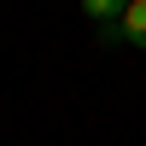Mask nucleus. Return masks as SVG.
<instances>
[{
  "mask_svg": "<svg viewBox=\"0 0 146 146\" xmlns=\"http://www.w3.org/2000/svg\"><path fill=\"white\" fill-rule=\"evenodd\" d=\"M117 41H129V47L146 53V0H129V12L117 18Z\"/></svg>",
  "mask_w": 146,
  "mask_h": 146,
  "instance_id": "obj_1",
  "label": "nucleus"
},
{
  "mask_svg": "<svg viewBox=\"0 0 146 146\" xmlns=\"http://www.w3.org/2000/svg\"><path fill=\"white\" fill-rule=\"evenodd\" d=\"M82 12H88L100 29H117V18L129 12V0H82Z\"/></svg>",
  "mask_w": 146,
  "mask_h": 146,
  "instance_id": "obj_2",
  "label": "nucleus"
}]
</instances>
